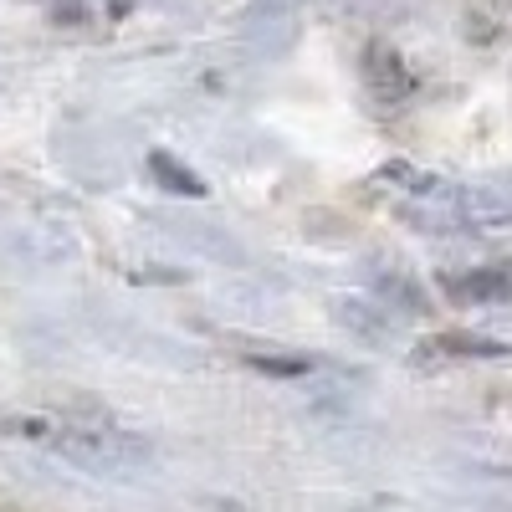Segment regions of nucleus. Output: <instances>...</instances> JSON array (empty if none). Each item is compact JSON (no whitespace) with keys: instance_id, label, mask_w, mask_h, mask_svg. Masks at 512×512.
<instances>
[{"instance_id":"obj_5","label":"nucleus","mask_w":512,"mask_h":512,"mask_svg":"<svg viewBox=\"0 0 512 512\" xmlns=\"http://www.w3.org/2000/svg\"><path fill=\"white\" fill-rule=\"evenodd\" d=\"M149 175H154V185H159V190L180 195V200H205V180L195 175L190 164H180L169 149H154V154H149Z\"/></svg>"},{"instance_id":"obj_1","label":"nucleus","mask_w":512,"mask_h":512,"mask_svg":"<svg viewBox=\"0 0 512 512\" xmlns=\"http://www.w3.org/2000/svg\"><path fill=\"white\" fill-rule=\"evenodd\" d=\"M41 446H52L57 456H67L72 466H88V472H128L149 456L144 441L108 431V425H52V436Z\"/></svg>"},{"instance_id":"obj_4","label":"nucleus","mask_w":512,"mask_h":512,"mask_svg":"<svg viewBox=\"0 0 512 512\" xmlns=\"http://www.w3.org/2000/svg\"><path fill=\"white\" fill-rule=\"evenodd\" d=\"M415 359L420 364H431V359H512V349L497 344V338H482V333H441V338H425Z\"/></svg>"},{"instance_id":"obj_3","label":"nucleus","mask_w":512,"mask_h":512,"mask_svg":"<svg viewBox=\"0 0 512 512\" xmlns=\"http://www.w3.org/2000/svg\"><path fill=\"white\" fill-rule=\"evenodd\" d=\"M441 287L456 297V303H507V297H512V262L451 272V277H441Z\"/></svg>"},{"instance_id":"obj_6","label":"nucleus","mask_w":512,"mask_h":512,"mask_svg":"<svg viewBox=\"0 0 512 512\" xmlns=\"http://www.w3.org/2000/svg\"><path fill=\"white\" fill-rule=\"evenodd\" d=\"M246 364L256 374H272V379H297V374H313V359L308 354H246Z\"/></svg>"},{"instance_id":"obj_2","label":"nucleus","mask_w":512,"mask_h":512,"mask_svg":"<svg viewBox=\"0 0 512 512\" xmlns=\"http://www.w3.org/2000/svg\"><path fill=\"white\" fill-rule=\"evenodd\" d=\"M364 82L379 103H405L415 93V72L390 41H369L364 47Z\"/></svg>"}]
</instances>
